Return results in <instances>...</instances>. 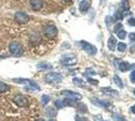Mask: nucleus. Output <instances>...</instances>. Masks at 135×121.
Wrapping results in <instances>:
<instances>
[{
    "label": "nucleus",
    "mask_w": 135,
    "mask_h": 121,
    "mask_svg": "<svg viewBox=\"0 0 135 121\" xmlns=\"http://www.w3.org/2000/svg\"><path fill=\"white\" fill-rule=\"evenodd\" d=\"M9 90V86L6 85L5 83L0 82V93H5Z\"/></svg>",
    "instance_id": "obj_19"
},
{
    "label": "nucleus",
    "mask_w": 135,
    "mask_h": 121,
    "mask_svg": "<svg viewBox=\"0 0 135 121\" xmlns=\"http://www.w3.org/2000/svg\"><path fill=\"white\" fill-rule=\"evenodd\" d=\"M92 102L93 104H95L96 106L98 107H102V108H108L110 106V104L108 101H105V100H100L98 98H93L92 99Z\"/></svg>",
    "instance_id": "obj_11"
},
{
    "label": "nucleus",
    "mask_w": 135,
    "mask_h": 121,
    "mask_svg": "<svg viewBox=\"0 0 135 121\" xmlns=\"http://www.w3.org/2000/svg\"><path fill=\"white\" fill-rule=\"evenodd\" d=\"M129 38L131 40H133V41H135V32H131L129 35Z\"/></svg>",
    "instance_id": "obj_34"
},
{
    "label": "nucleus",
    "mask_w": 135,
    "mask_h": 121,
    "mask_svg": "<svg viewBox=\"0 0 135 121\" xmlns=\"http://www.w3.org/2000/svg\"><path fill=\"white\" fill-rule=\"evenodd\" d=\"M35 121H45L44 119H41V118H40V119H36Z\"/></svg>",
    "instance_id": "obj_38"
},
{
    "label": "nucleus",
    "mask_w": 135,
    "mask_h": 121,
    "mask_svg": "<svg viewBox=\"0 0 135 121\" xmlns=\"http://www.w3.org/2000/svg\"><path fill=\"white\" fill-rule=\"evenodd\" d=\"M130 80L132 83H135V71H132V73L130 75Z\"/></svg>",
    "instance_id": "obj_32"
},
{
    "label": "nucleus",
    "mask_w": 135,
    "mask_h": 121,
    "mask_svg": "<svg viewBox=\"0 0 135 121\" xmlns=\"http://www.w3.org/2000/svg\"><path fill=\"white\" fill-rule=\"evenodd\" d=\"M96 72L94 71V70H92L91 68H89V69H87V71H86V73H85V75L87 76V77H89V76H92V75H95Z\"/></svg>",
    "instance_id": "obj_26"
},
{
    "label": "nucleus",
    "mask_w": 135,
    "mask_h": 121,
    "mask_svg": "<svg viewBox=\"0 0 135 121\" xmlns=\"http://www.w3.org/2000/svg\"><path fill=\"white\" fill-rule=\"evenodd\" d=\"M30 4V8L34 10V11H38L42 8L44 6V1L42 0H30L29 1Z\"/></svg>",
    "instance_id": "obj_10"
},
{
    "label": "nucleus",
    "mask_w": 135,
    "mask_h": 121,
    "mask_svg": "<svg viewBox=\"0 0 135 121\" xmlns=\"http://www.w3.org/2000/svg\"><path fill=\"white\" fill-rule=\"evenodd\" d=\"M62 77L60 73L56 72H51L45 76V81L49 84H56L62 81Z\"/></svg>",
    "instance_id": "obj_2"
},
{
    "label": "nucleus",
    "mask_w": 135,
    "mask_h": 121,
    "mask_svg": "<svg viewBox=\"0 0 135 121\" xmlns=\"http://www.w3.org/2000/svg\"><path fill=\"white\" fill-rule=\"evenodd\" d=\"M36 67H37V69L41 70V71H45V70L52 69V66H51V64L45 63V62H42V63L37 64V66H36Z\"/></svg>",
    "instance_id": "obj_15"
},
{
    "label": "nucleus",
    "mask_w": 135,
    "mask_h": 121,
    "mask_svg": "<svg viewBox=\"0 0 135 121\" xmlns=\"http://www.w3.org/2000/svg\"><path fill=\"white\" fill-rule=\"evenodd\" d=\"M61 63L64 66H73L77 63V58L74 55H65L61 60Z\"/></svg>",
    "instance_id": "obj_8"
},
{
    "label": "nucleus",
    "mask_w": 135,
    "mask_h": 121,
    "mask_svg": "<svg viewBox=\"0 0 135 121\" xmlns=\"http://www.w3.org/2000/svg\"><path fill=\"white\" fill-rule=\"evenodd\" d=\"M90 6H91V0H82V1L80 2V5H79L80 11L87 12L89 10Z\"/></svg>",
    "instance_id": "obj_12"
},
{
    "label": "nucleus",
    "mask_w": 135,
    "mask_h": 121,
    "mask_svg": "<svg viewBox=\"0 0 135 121\" xmlns=\"http://www.w3.org/2000/svg\"><path fill=\"white\" fill-rule=\"evenodd\" d=\"M14 20L19 24H25L29 21V16L26 13H24L22 11L16 12L14 15Z\"/></svg>",
    "instance_id": "obj_6"
},
{
    "label": "nucleus",
    "mask_w": 135,
    "mask_h": 121,
    "mask_svg": "<svg viewBox=\"0 0 135 121\" xmlns=\"http://www.w3.org/2000/svg\"><path fill=\"white\" fill-rule=\"evenodd\" d=\"M42 32H44V35L46 38L52 40L57 35V28H56V26L52 25V24H49V25H45V27H44Z\"/></svg>",
    "instance_id": "obj_1"
},
{
    "label": "nucleus",
    "mask_w": 135,
    "mask_h": 121,
    "mask_svg": "<svg viewBox=\"0 0 135 121\" xmlns=\"http://www.w3.org/2000/svg\"><path fill=\"white\" fill-rule=\"evenodd\" d=\"M102 91L105 93V94L109 95V96H112V97L118 96V92L115 91V90H113V89H111V88H102Z\"/></svg>",
    "instance_id": "obj_14"
},
{
    "label": "nucleus",
    "mask_w": 135,
    "mask_h": 121,
    "mask_svg": "<svg viewBox=\"0 0 135 121\" xmlns=\"http://www.w3.org/2000/svg\"><path fill=\"white\" fill-rule=\"evenodd\" d=\"M126 45L124 43V42H119V43H117V51L120 52H123L126 51Z\"/></svg>",
    "instance_id": "obj_20"
},
{
    "label": "nucleus",
    "mask_w": 135,
    "mask_h": 121,
    "mask_svg": "<svg viewBox=\"0 0 135 121\" xmlns=\"http://www.w3.org/2000/svg\"><path fill=\"white\" fill-rule=\"evenodd\" d=\"M123 10H124V12L125 11H128L129 10V8H130V5H129V2H128V0H123Z\"/></svg>",
    "instance_id": "obj_24"
},
{
    "label": "nucleus",
    "mask_w": 135,
    "mask_h": 121,
    "mask_svg": "<svg viewBox=\"0 0 135 121\" xmlns=\"http://www.w3.org/2000/svg\"><path fill=\"white\" fill-rule=\"evenodd\" d=\"M128 23H129V25L135 26V18L134 17H130L129 19H128Z\"/></svg>",
    "instance_id": "obj_30"
},
{
    "label": "nucleus",
    "mask_w": 135,
    "mask_h": 121,
    "mask_svg": "<svg viewBox=\"0 0 135 121\" xmlns=\"http://www.w3.org/2000/svg\"><path fill=\"white\" fill-rule=\"evenodd\" d=\"M46 115H49L50 117H55L56 115V111L52 108H49L46 109Z\"/></svg>",
    "instance_id": "obj_22"
},
{
    "label": "nucleus",
    "mask_w": 135,
    "mask_h": 121,
    "mask_svg": "<svg viewBox=\"0 0 135 121\" xmlns=\"http://www.w3.org/2000/svg\"><path fill=\"white\" fill-rule=\"evenodd\" d=\"M55 105L56 106V108H57V109H61V108H62V107H64L62 101H61V100H56V102H55Z\"/></svg>",
    "instance_id": "obj_28"
},
{
    "label": "nucleus",
    "mask_w": 135,
    "mask_h": 121,
    "mask_svg": "<svg viewBox=\"0 0 135 121\" xmlns=\"http://www.w3.org/2000/svg\"><path fill=\"white\" fill-rule=\"evenodd\" d=\"M113 80H114V83L117 85V87H119V88H123V82H122V80H121V78L119 77L118 75H115L114 76V78H113Z\"/></svg>",
    "instance_id": "obj_18"
},
{
    "label": "nucleus",
    "mask_w": 135,
    "mask_h": 121,
    "mask_svg": "<svg viewBox=\"0 0 135 121\" xmlns=\"http://www.w3.org/2000/svg\"><path fill=\"white\" fill-rule=\"evenodd\" d=\"M80 43V46L84 50L85 52H87L89 55H96V52H97V49H96V46H94L93 45H91L89 43L88 41H86V40H81L79 42Z\"/></svg>",
    "instance_id": "obj_4"
},
{
    "label": "nucleus",
    "mask_w": 135,
    "mask_h": 121,
    "mask_svg": "<svg viewBox=\"0 0 135 121\" xmlns=\"http://www.w3.org/2000/svg\"><path fill=\"white\" fill-rule=\"evenodd\" d=\"M75 120L76 121H87V119L84 118V117H81V116H79V115H76L75 116Z\"/></svg>",
    "instance_id": "obj_31"
},
{
    "label": "nucleus",
    "mask_w": 135,
    "mask_h": 121,
    "mask_svg": "<svg viewBox=\"0 0 135 121\" xmlns=\"http://www.w3.org/2000/svg\"><path fill=\"white\" fill-rule=\"evenodd\" d=\"M88 81H89V83H91V84L98 85V81H97V80H94V79H91V78H89V79H88Z\"/></svg>",
    "instance_id": "obj_33"
},
{
    "label": "nucleus",
    "mask_w": 135,
    "mask_h": 121,
    "mask_svg": "<svg viewBox=\"0 0 135 121\" xmlns=\"http://www.w3.org/2000/svg\"><path fill=\"white\" fill-rule=\"evenodd\" d=\"M118 67L121 72H127L130 69V65L127 62H121V63L119 64Z\"/></svg>",
    "instance_id": "obj_16"
},
{
    "label": "nucleus",
    "mask_w": 135,
    "mask_h": 121,
    "mask_svg": "<svg viewBox=\"0 0 135 121\" xmlns=\"http://www.w3.org/2000/svg\"><path fill=\"white\" fill-rule=\"evenodd\" d=\"M62 1H65V2H71L72 0H62Z\"/></svg>",
    "instance_id": "obj_39"
},
{
    "label": "nucleus",
    "mask_w": 135,
    "mask_h": 121,
    "mask_svg": "<svg viewBox=\"0 0 135 121\" xmlns=\"http://www.w3.org/2000/svg\"><path fill=\"white\" fill-rule=\"evenodd\" d=\"M119 61H120L119 59H116V60H114V65H115V66H119V64L121 63V62H119Z\"/></svg>",
    "instance_id": "obj_35"
},
{
    "label": "nucleus",
    "mask_w": 135,
    "mask_h": 121,
    "mask_svg": "<svg viewBox=\"0 0 135 121\" xmlns=\"http://www.w3.org/2000/svg\"><path fill=\"white\" fill-rule=\"evenodd\" d=\"M73 83L76 85V86L80 87V88H84L85 87V82L84 80H82V79H80V78H74L73 79Z\"/></svg>",
    "instance_id": "obj_17"
},
{
    "label": "nucleus",
    "mask_w": 135,
    "mask_h": 121,
    "mask_svg": "<svg viewBox=\"0 0 135 121\" xmlns=\"http://www.w3.org/2000/svg\"><path fill=\"white\" fill-rule=\"evenodd\" d=\"M114 119L115 120H117V121H125L124 120V118H122V116H120L118 115V114H114Z\"/></svg>",
    "instance_id": "obj_29"
},
{
    "label": "nucleus",
    "mask_w": 135,
    "mask_h": 121,
    "mask_svg": "<svg viewBox=\"0 0 135 121\" xmlns=\"http://www.w3.org/2000/svg\"><path fill=\"white\" fill-rule=\"evenodd\" d=\"M134 94H135V91H134Z\"/></svg>",
    "instance_id": "obj_41"
},
{
    "label": "nucleus",
    "mask_w": 135,
    "mask_h": 121,
    "mask_svg": "<svg viewBox=\"0 0 135 121\" xmlns=\"http://www.w3.org/2000/svg\"><path fill=\"white\" fill-rule=\"evenodd\" d=\"M49 101H50V97L49 96H46V95H42L41 96V103L44 106H45L46 104L49 103Z\"/></svg>",
    "instance_id": "obj_25"
},
{
    "label": "nucleus",
    "mask_w": 135,
    "mask_h": 121,
    "mask_svg": "<svg viewBox=\"0 0 135 121\" xmlns=\"http://www.w3.org/2000/svg\"><path fill=\"white\" fill-rule=\"evenodd\" d=\"M12 81L14 83H18V84H23V85H26V86H29L30 89L32 90H40V87L36 83H34L32 81L27 80V79H12Z\"/></svg>",
    "instance_id": "obj_5"
},
{
    "label": "nucleus",
    "mask_w": 135,
    "mask_h": 121,
    "mask_svg": "<svg viewBox=\"0 0 135 121\" xmlns=\"http://www.w3.org/2000/svg\"><path fill=\"white\" fill-rule=\"evenodd\" d=\"M13 102L16 104L18 107H25V106H27L28 100L24 95H16L13 98Z\"/></svg>",
    "instance_id": "obj_9"
},
{
    "label": "nucleus",
    "mask_w": 135,
    "mask_h": 121,
    "mask_svg": "<svg viewBox=\"0 0 135 121\" xmlns=\"http://www.w3.org/2000/svg\"><path fill=\"white\" fill-rule=\"evenodd\" d=\"M116 45H117V40L114 36H110L109 40H108V49L110 51H114L116 49Z\"/></svg>",
    "instance_id": "obj_13"
},
{
    "label": "nucleus",
    "mask_w": 135,
    "mask_h": 121,
    "mask_svg": "<svg viewBox=\"0 0 135 121\" xmlns=\"http://www.w3.org/2000/svg\"><path fill=\"white\" fill-rule=\"evenodd\" d=\"M77 108L79 109V111L80 112H82V113H86L88 110H87V106L86 105H84V104H78L77 105Z\"/></svg>",
    "instance_id": "obj_21"
},
{
    "label": "nucleus",
    "mask_w": 135,
    "mask_h": 121,
    "mask_svg": "<svg viewBox=\"0 0 135 121\" xmlns=\"http://www.w3.org/2000/svg\"><path fill=\"white\" fill-rule=\"evenodd\" d=\"M131 112H132V113H134V114H135V104L133 105V106H132V107H131Z\"/></svg>",
    "instance_id": "obj_36"
},
{
    "label": "nucleus",
    "mask_w": 135,
    "mask_h": 121,
    "mask_svg": "<svg viewBox=\"0 0 135 121\" xmlns=\"http://www.w3.org/2000/svg\"><path fill=\"white\" fill-rule=\"evenodd\" d=\"M122 27H123L122 23H117V24L114 26V32H118V31H120Z\"/></svg>",
    "instance_id": "obj_27"
},
{
    "label": "nucleus",
    "mask_w": 135,
    "mask_h": 121,
    "mask_svg": "<svg viewBox=\"0 0 135 121\" xmlns=\"http://www.w3.org/2000/svg\"><path fill=\"white\" fill-rule=\"evenodd\" d=\"M9 51L11 52V55L13 57H20L22 56V46L20 43H18L16 41H12L11 43L9 45Z\"/></svg>",
    "instance_id": "obj_3"
},
{
    "label": "nucleus",
    "mask_w": 135,
    "mask_h": 121,
    "mask_svg": "<svg viewBox=\"0 0 135 121\" xmlns=\"http://www.w3.org/2000/svg\"><path fill=\"white\" fill-rule=\"evenodd\" d=\"M62 94L64 96H66L67 98L69 99H72L73 101H80V100H82L83 98V96L79 94V93L77 92H74V91H70V90H66V91H62Z\"/></svg>",
    "instance_id": "obj_7"
},
{
    "label": "nucleus",
    "mask_w": 135,
    "mask_h": 121,
    "mask_svg": "<svg viewBox=\"0 0 135 121\" xmlns=\"http://www.w3.org/2000/svg\"><path fill=\"white\" fill-rule=\"evenodd\" d=\"M130 69H133L135 71V65H132V66H130Z\"/></svg>",
    "instance_id": "obj_37"
},
{
    "label": "nucleus",
    "mask_w": 135,
    "mask_h": 121,
    "mask_svg": "<svg viewBox=\"0 0 135 121\" xmlns=\"http://www.w3.org/2000/svg\"><path fill=\"white\" fill-rule=\"evenodd\" d=\"M126 35H127V33H126V31L124 29H121L120 31L117 32V36H118L120 40H124L126 37Z\"/></svg>",
    "instance_id": "obj_23"
},
{
    "label": "nucleus",
    "mask_w": 135,
    "mask_h": 121,
    "mask_svg": "<svg viewBox=\"0 0 135 121\" xmlns=\"http://www.w3.org/2000/svg\"><path fill=\"white\" fill-rule=\"evenodd\" d=\"M49 121H56V120H55V119H50Z\"/></svg>",
    "instance_id": "obj_40"
}]
</instances>
